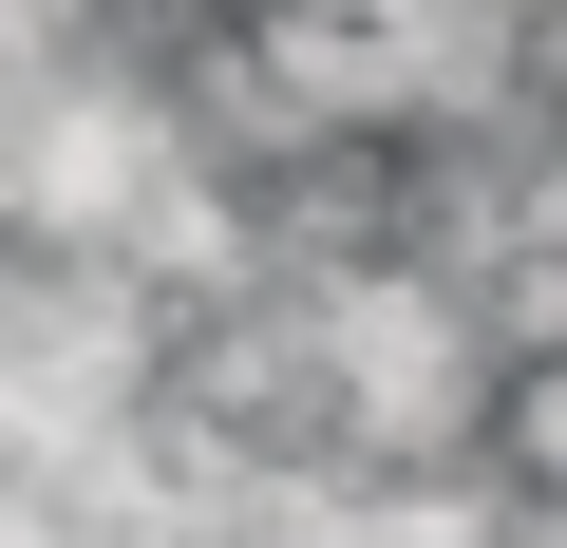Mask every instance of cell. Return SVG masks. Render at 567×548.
Segmentation results:
<instances>
[{
	"label": "cell",
	"mask_w": 567,
	"mask_h": 548,
	"mask_svg": "<svg viewBox=\"0 0 567 548\" xmlns=\"http://www.w3.org/2000/svg\"><path fill=\"white\" fill-rule=\"evenodd\" d=\"M171 360H189V303H171V285H133V265H95V246H20V227H0V473H20V492H39L76 435L152 416Z\"/></svg>",
	"instance_id": "obj_2"
},
{
	"label": "cell",
	"mask_w": 567,
	"mask_h": 548,
	"mask_svg": "<svg viewBox=\"0 0 567 548\" xmlns=\"http://www.w3.org/2000/svg\"><path fill=\"white\" fill-rule=\"evenodd\" d=\"M511 322L454 285V265H416V246H379V265H341L322 285V397H341V454L360 473H454V454H492L511 435Z\"/></svg>",
	"instance_id": "obj_1"
}]
</instances>
